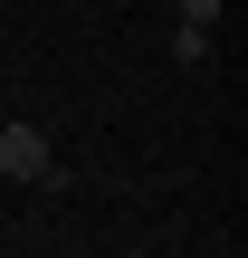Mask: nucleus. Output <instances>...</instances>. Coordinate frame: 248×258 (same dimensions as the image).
Segmentation results:
<instances>
[{
    "mask_svg": "<svg viewBox=\"0 0 248 258\" xmlns=\"http://www.w3.org/2000/svg\"><path fill=\"white\" fill-rule=\"evenodd\" d=\"M172 10H182L191 29H220V10H229V0H172Z\"/></svg>",
    "mask_w": 248,
    "mask_h": 258,
    "instance_id": "obj_3",
    "label": "nucleus"
},
{
    "mask_svg": "<svg viewBox=\"0 0 248 258\" xmlns=\"http://www.w3.org/2000/svg\"><path fill=\"white\" fill-rule=\"evenodd\" d=\"M48 163H57V153H48L38 124H0V172H10V182H48Z\"/></svg>",
    "mask_w": 248,
    "mask_h": 258,
    "instance_id": "obj_1",
    "label": "nucleus"
},
{
    "mask_svg": "<svg viewBox=\"0 0 248 258\" xmlns=\"http://www.w3.org/2000/svg\"><path fill=\"white\" fill-rule=\"evenodd\" d=\"M210 57H220V48H210V29H191V19H182V29H172V67H191V77H201Z\"/></svg>",
    "mask_w": 248,
    "mask_h": 258,
    "instance_id": "obj_2",
    "label": "nucleus"
}]
</instances>
